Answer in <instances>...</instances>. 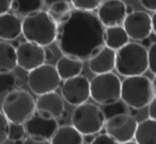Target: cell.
I'll return each instance as SVG.
<instances>
[{
  "instance_id": "24",
  "label": "cell",
  "mask_w": 156,
  "mask_h": 144,
  "mask_svg": "<svg viewBox=\"0 0 156 144\" xmlns=\"http://www.w3.org/2000/svg\"><path fill=\"white\" fill-rule=\"evenodd\" d=\"M47 13L57 25L64 23L72 13L71 3L67 1H56L48 7Z\"/></svg>"
},
{
  "instance_id": "26",
  "label": "cell",
  "mask_w": 156,
  "mask_h": 144,
  "mask_svg": "<svg viewBox=\"0 0 156 144\" xmlns=\"http://www.w3.org/2000/svg\"><path fill=\"white\" fill-rule=\"evenodd\" d=\"M104 0H69V3L75 10L92 12L101 5Z\"/></svg>"
},
{
  "instance_id": "23",
  "label": "cell",
  "mask_w": 156,
  "mask_h": 144,
  "mask_svg": "<svg viewBox=\"0 0 156 144\" xmlns=\"http://www.w3.org/2000/svg\"><path fill=\"white\" fill-rule=\"evenodd\" d=\"M44 0H12L11 10L17 16H27L42 10Z\"/></svg>"
},
{
  "instance_id": "6",
  "label": "cell",
  "mask_w": 156,
  "mask_h": 144,
  "mask_svg": "<svg viewBox=\"0 0 156 144\" xmlns=\"http://www.w3.org/2000/svg\"><path fill=\"white\" fill-rule=\"evenodd\" d=\"M71 122L83 135H93L104 128L106 118L102 108L87 101L76 106L71 114Z\"/></svg>"
},
{
  "instance_id": "10",
  "label": "cell",
  "mask_w": 156,
  "mask_h": 144,
  "mask_svg": "<svg viewBox=\"0 0 156 144\" xmlns=\"http://www.w3.org/2000/svg\"><path fill=\"white\" fill-rule=\"evenodd\" d=\"M61 96L64 101L72 106H79L89 100L90 81L86 76L78 75L76 77L64 80L61 86Z\"/></svg>"
},
{
  "instance_id": "2",
  "label": "cell",
  "mask_w": 156,
  "mask_h": 144,
  "mask_svg": "<svg viewBox=\"0 0 156 144\" xmlns=\"http://www.w3.org/2000/svg\"><path fill=\"white\" fill-rule=\"evenodd\" d=\"M58 25L54 22L47 11L33 12L23 19L22 34L26 41L47 47L56 42Z\"/></svg>"
},
{
  "instance_id": "30",
  "label": "cell",
  "mask_w": 156,
  "mask_h": 144,
  "mask_svg": "<svg viewBox=\"0 0 156 144\" xmlns=\"http://www.w3.org/2000/svg\"><path fill=\"white\" fill-rule=\"evenodd\" d=\"M147 60L150 72L152 74H156V41L152 43L147 49Z\"/></svg>"
},
{
  "instance_id": "1",
  "label": "cell",
  "mask_w": 156,
  "mask_h": 144,
  "mask_svg": "<svg viewBox=\"0 0 156 144\" xmlns=\"http://www.w3.org/2000/svg\"><path fill=\"white\" fill-rule=\"evenodd\" d=\"M105 27L93 12L72 10L69 17L58 25L57 46L65 56L89 60L104 43Z\"/></svg>"
},
{
  "instance_id": "41",
  "label": "cell",
  "mask_w": 156,
  "mask_h": 144,
  "mask_svg": "<svg viewBox=\"0 0 156 144\" xmlns=\"http://www.w3.org/2000/svg\"><path fill=\"white\" fill-rule=\"evenodd\" d=\"M121 144H138L136 141H134V140H132V141H127V142H124V143H121Z\"/></svg>"
},
{
  "instance_id": "16",
  "label": "cell",
  "mask_w": 156,
  "mask_h": 144,
  "mask_svg": "<svg viewBox=\"0 0 156 144\" xmlns=\"http://www.w3.org/2000/svg\"><path fill=\"white\" fill-rule=\"evenodd\" d=\"M88 63L89 69L95 75L111 73L115 68V51L104 45L88 60Z\"/></svg>"
},
{
  "instance_id": "11",
  "label": "cell",
  "mask_w": 156,
  "mask_h": 144,
  "mask_svg": "<svg viewBox=\"0 0 156 144\" xmlns=\"http://www.w3.org/2000/svg\"><path fill=\"white\" fill-rule=\"evenodd\" d=\"M122 26L129 39L134 41H142L153 32L152 16L143 11H134L126 15Z\"/></svg>"
},
{
  "instance_id": "4",
  "label": "cell",
  "mask_w": 156,
  "mask_h": 144,
  "mask_svg": "<svg viewBox=\"0 0 156 144\" xmlns=\"http://www.w3.org/2000/svg\"><path fill=\"white\" fill-rule=\"evenodd\" d=\"M154 97L152 80L147 76H130L121 81V100L130 109L147 107Z\"/></svg>"
},
{
  "instance_id": "33",
  "label": "cell",
  "mask_w": 156,
  "mask_h": 144,
  "mask_svg": "<svg viewBox=\"0 0 156 144\" xmlns=\"http://www.w3.org/2000/svg\"><path fill=\"white\" fill-rule=\"evenodd\" d=\"M139 2L145 10L156 12V0H139Z\"/></svg>"
},
{
  "instance_id": "8",
  "label": "cell",
  "mask_w": 156,
  "mask_h": 144,
  "mask_svg": "<svg viewBox=\"0 0 156 144\" xmlns=\"http://www.w3.org/2000/svg\"><path fill=\"white\" fill-rule=\"evenodd\" d=\"M28 86L35 95H43L55 92L61 83V78L51 64H42L41 66L29 72L27 77Z\"/></svg>"
},
{
  "instance_id": "36",
  "label": "cell",
  "mask_w": 156,
  "mask_h": 144,
  "mask_svg": "<svg viewBox=\"0 0 156 144\" xmlns=\"http://www.w3.org/2000/svg\"><path fill=\"white\" fill-rule=\"evenodd\" d=\"M52 58H54V54H52V51L50 49H48V48H46V49H45V59H46V61L51 60Z\"/></svg>"
},
{
  "instance_id": "37",
  "label": "cell",
  "mask_w": 156,
  "mask_h": 144,
  "mask_svg": "<svg viewBox=\"0 0 156 144\" xmlns=\"http://www.w3.org/2000/svg\"><path fill=\"white\" fill-rule=\"evenodd\" d=\"M152 28H153V32L156 35V12L152 15Z\"/></svg>"
},
{
  "instance_id": "20",
  "label": "cell",
  "mask_w": 156,
  "mask_h": 144,
  "mask_svg": "<svg viewBox=\"0 0 156 144\" xmlns=\"http://www.w3.org/2000/svg\"><path fill=\"white\" fill-rule=\"evenodd\" d=\"M51 144H83V135L72 125L58 127L50 139Z\"/></svg>"
},
{
  "instance_id": "18",
  "label": "cell",
  "mask_w": 156,
  "mask_h": 144,
  "mask_svg": "<svg viewBox=\"0 0 156 144\" xmlns=\"http://www.w3.org/2000/svg\"><path fill=\"white\" fill-rule=\"evenodd\" d=\"M83 68V63L79 59L63 54L56 64V69L61 80H67L69 78L80 75Z\"/></svg>"
},
{
  "instance_id": "19",
  "label": "cell",
  "mask_w": 156,
  "mask_h": 144,
  "mask_svg": "<svg viewBox=\"0 0 156 144\" xmlns=\"http://www.w3.org/2000/svg\"><path fill=\"white\" fill-rule=\"evenodd\" d=\"M104 43L105 46L117 51L127 43H129V37L124 30L123 26L107 27L105 28Z\"/></svg>"
},
{
  "instance_id": "29",
  "label": "cell",
  "mask_w": 156,
  "mask_h": 144,
  "mask_svg": "<svg viewBox=\"0 0 156 144\" xmlns=\"http://www.w3.org/2000/svg\"><path fill=\"white\" fill-rule=\"evenodd\" d=\"M10 122L5 116L2 111H0V144H3L8 140Z\"/></svg>"
},
{
  "instance_id": "31",
  "label": "cell",
  "mask_w": 156,
  "mask_h": 144,
  "mask_svg": "<svg viewBox=\"0 0 156 144\" xmlns=\"http://www.w3.org/2000/svg\"><path fill=\"white\" fill-rule=\"evenodd\" d=\"M90 144H120V143L115 141L112 137H110V135L105 132V133H100V135H96Z\"/></svg>"
},
{
  "instance_id": "25",
  "label": "cell",
  "mask_w": 156,
  "mask_h": 144,
  "mask_svg": "<svg viewBox=\"0 0 156 144\" xmlns=\"http://www.w3.org/2000/svg\"><path fill=\"white\" fill-rule=\"evenodd\" d=\"M20 86V79L14 74H0V94H7L15 89H18Z\"/></svg>"
},
{
  "instance_id": "14",
  "label": "cell",
  "mask_w": 156,
  "mask_h": 144,
  "mask_svg": "<svg viewBox=\"0 0 156 144\" xmlns=\"http://www.w3.org/2000/svg\"><path fill=\"white\" fill-rule=\"evenodd\" d=\"M35 112L45 118L57 120L64 113V99L56 91L40 95L35 100Z\"/></svg>"
},
{
  "instance_id": "38",
  "label": "cell",
  "mask_w": 156,
  "mask_h": 144,
  "mask_svg": "<svg viewBox=\"0 0 156 144\" xmlns=\"http://www.w3.org/2000/svg\"><path fill=\"white\" fill-rule=\"evenodd\" d=\"M56 1H67V2H69V0H44V5H46L49 7L51 3L56 2Z\"/></svg>"
},
{
  "instance_id": "34",
  "label": "cell",
  "mask_w": 156,
  "mask_h": 144,
  "mask_svg": "<svg viewBox=\"0 0 156 144\" xmlns=\"http://www.w3.org/2000/svg\"><path fill=\"white\" fill-rule=\"evenodd\" d=\"M11 7L12 0H0V15L8 13L11 10Z\"/></svg>"
},
{
  "instance_id": "39",
  "label": "cell",
  "mask_w": 156,
  "mask_h": 144,
  "mask_svg": "<svg viewBox=\"0 0 156 144\" xmlns=\"http://www.w3.org/2000/svg\"><path fill=\"white\" fill-rule=\"evenodd\" d=\"M152 88H153L154 96L156 97V74H154V78H153V80H152Z\"/></svg>"
},
{
  "instance_id": "32",
  "label": "cell",
  "mask_w": 156,
  "mask_h": 144,
  "mask_svg": "<svg viewBox=\"0 0 156 144\" xmlns=\"http://www.w3.org/2000/svg\"><path fill=\"white\" fill-rule=\"evenodd\" d=\"M23 144H51V143H50V140L29 135L25 140H23Z\"/></svg>"
},
{
  "instance_id": "12",
  "label": "cell",
  "mask_w": 156,
  "mask_h": 144,
  "mask_svg": "<svg viewBox=\"0 0 156 144\" xmlns=\"http://www.w3.org/2000/svg\"><path fill=\"white\" fill-rule=\"evenodd\" d=\"M16 57L17 66L30 72L45 63V48L28 41L23 42L16 48Z\"/></svg>"
},
{
  "instance_id": "27",
  "label": "cell",
  "mask_w": 156,
  "mask_h": 144,
  "mask_svg": "<svg viewBox=\"0 0 156 144\" xmlns=\"http://www.w3.org/2000/svg\"><path fill=\"white\" fill-rule=\"evenodd\" d=\"M127 106L123 103V101L119 100L115 104H111V105H107L104 106V109H103V112L105 114V118H109L113 115H117V114L120 113H128V109Z\"/></svg>"
},
{
  "instance_id": "9",
  "label": "cell",
  "mask_w": 156,
  "mask_h": 144,
  "mask_svg": "<svg viewBox=\"0 0 156 144\" xmlns=\"http://www.w3.org/2000/svg\"><path fill=\"white\" fill-rule=\"evenodd\" d=\"M138 126L136 118L129 113H120L107 118L104 125L106 133L120 144L132 141Z\"/></svg>"
},
{
  "instance_id": "3",
  "label": "cell",
  "mask_w": 156,
  "mask_h": 144,
  "mask_svg": "<svg viewBox=\"0 0 156 144\" xmlns=\"http://www.w3.org/2000/svg\"><path fill=\"white\" fill-rule=\"evenodd\" d=\"M149 69L147 49L141 44L129 42L115 51V71L124 77L143 75Z\"/></svg>"
},
{
  "instance_id": "15",
  "label": "cell",
  "mask_w": 156,
  "mask_h": 144,
  "mask_svg": "<svg viewBox=\"0 0 156 144\" xmlns=\"http://www.w3.org/2000/svg\"><path fill=\"white\" fill-rule=\"evenodd\" d=\"M24 126L26 129V133L31 137L50 140L58 129L59 124L55 118H45L34 112V114L25 123Z\"/></svg>"
},
{
  "instance_id": "13",
  "label": "cell",
  "mask_w": 156,
  "mask_h": 144,
  "mask_svg": "<svg viewBox=\"0 0 156 144\" xmlns=\"http://www.w3.org/2000/svg\"><path fill=\"white\" fill-rule=\"evenodd\" d=\"M98 17L107 27L122 26L126 17V5L123 0H104L98 8Z\"/></svg>"
},
{
  "instance_id": "35",
  "label": "cell",
  "mask_w": 156,
  "mask_h": 144,
  "mask_svg": "<svg viewBox=\"0 0 156 144\" xmlns=\"http://www.w3.org/2000/svg\"><path fill=\"white\" fill-rule=\"evenodd\" d=\"M147 106H149V109H147L149 118L156 121V97H154Z\"/></svg>"
},
{
  "instance_id": "5",
  "label": "cell",
  "mask_w": 156,
  "mask_h": 144,
  "mask_svg": "<svg viewBox=\"0 0 156 144\" xmlns=\"http://www.w3.org/2000/svg\"><path fill=\"white\" fill-rule=\"evenodd\" d=\"M1 109L10 123L25 124L34 114L35 100L28 91L15 89L5 95Z\"/></svg>"
},
{
  "instance_id": "22",
  "label": "cell",
  "mask_w": 156,
  "mask_h": 144,
  "mask_svg": "<svg viewBox=\"0 0 156 144\" xmlns=\"http://www.w3.org/2000/svg\"><path fill=\"white\" fill-rule=\"evenodd\" d=\"M134 139L138 144H156V121L149 118L138 123Z\"/></svg>"
},
{
  "instance_id": "40",
  "label": "cell",
  "mask_w": 156,
  "mask_h": 144,
  "mask_svg": "<svg viewBox=\"0 0 156 144\" xmlns=\"http://www.w3.org/2000/svg\"><path fill=\"white\" fill-rule=\"evenodd\" d=\"M134 12V8L132 7V5H126V14H130Z\"/></svg>"
},
{
  "instance_id": "28",
  "label": "cell",
  "mask_w": 156,
  "mask_h": 144,
  "mask_svg": "<svg viewBox=\"0 0 156 144\" xmlns=\"http://www.w3.org/2000/svg\"><path fill=\"white\" fill-rule=\"evenodd\" d=\"M26 135V129L24 124H16V123H10L9 132H8V139L15 142L17 140H23Z\"/></svg>"
},
{
  "instance_id": "21",
  "label": "cell",
  "mask_w": 156,
  "mask_h": 144,
  "mask_svg": "<svg viewBox=\"0 0 156 144\" xmlns=\"http://www.w3.org/2000/svg\"><path fill=\"white\" fill-rule=\"evenodd\" d=\"M16 66V48L8 42H0V74L12 73Z\"/></svg>"
},
{
  "instance_id": "7",
  "label": "cell",
  "mask_w": 156,
  "mask_h": 144,
  "mask_svg": "<svg viewBox=\"0 0 156 144\" xmlns=\"http://www.w3.org/2000/svg\"><path fill=\"white\" fill-rule=\"evenodd\" d=\"M90 96L102 106L121 100V80L112 72L95 75L90 81Z\"/></svg>"
},
{
  "instance_id": "42",
  "label": "cell",
  "mask_w": 156,
  "mask_h": 144,
  "mask_svg": "<svg viewBox=\"0 0 156 144\" xmlns=\"http://www.w3.org/2000/svg\"><path fill=\"white\" fill-rule=\"evenodd\" d=\"M14 144H23V140H17V141L14 142Z\"/></svg>"
},
{
  "instance_id": "17",
  "label": "cell",
  "mask_w": 156,
  "mask_h": 144,
  "mask_svg": "<svg viewBox=\"0 0 156 144\" xmlns=\"http://www.w3.org/2000/svg\"><path fill=\"white\" fill-rule=\"evenodd\" d=\"M23 20L14 13H5L0 15V39L13 41L22 34Z\"/></svg>"
}]
</instances>
